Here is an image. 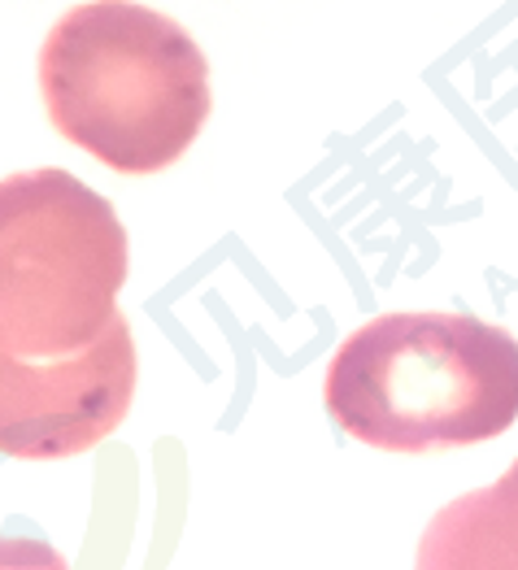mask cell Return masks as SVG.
Wrapping results in <instances>:
<instances>
[{"mask_svg": "<svg viewBox=\"0 0 518 570\" xmlns=\"http://www.w3.org/2000/svg\"><path fill=\"white\" fill-rule=\"evenodd\" d=\"M40 92L57 136L118 175H157L201 136L214 92L188 31L136 0L61 13L40 48Z\"/></svg>", "mask_w": 518, "mask_h": 570, "instance_id": "1", "label": "cell"}, {"mask_svg": "<svg viewBox=\"0 0 518 570\" xmlns=\"http://www.w3.org/2000/svg\"><path fill=\"white\" fill-rule=\"evenodd\" d=\"M323 401L371 449L483 444L518 419V340L471 314H383L335 348Z\"/></svg>", "mask_w": 518, "mask_h": 570, "instance_id": "2", "label": "cell"}, {"mask_svg": "<svg viewBox=\"0 0 518 570\" xmlns=\"http://www.w3.org/2000/svg\"><path fill=\"white\" fill-rule=\"evenodd\" d=\"M4 357L48 362L96 344L123 314L127 232L105 196L66 170H22L0 188Z\"/></svg>", "mask_w": 518, "mask_h": 570, "instance_id": "3", "label": "cell"}, {"mask_svg": "<svg viewBox=\"0 0 518 570\" xmlns=\"http://www.w3.org/2000/svg\"><path fill=\"white\" fill-rule=\"evenodd\" d=\"M136 344L127 318H118L96 344L22 362L4 357V423L0 444L22 462H57L96 449L131 410Z\"/></svg>", "mask_w": 518, "mask_h": 570, "instance_id": "4", "label": "cell"}, {"mask_svg": "<svg viewBox=\"0 0 518 570\" xmlns=\"http://www.w3.org/2000/svg\"><path fill=\"white\" fill-rule=\"evenodd\" d=\"M419 567L518 570V458L492 488L458 497L423 531Z\"/></svg>", "mask_w": 518, "mask_h": 570, "instance_id": "5", "label": "cell"}]
</instances>
